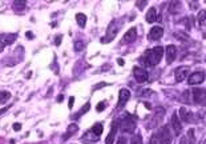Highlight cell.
I'll list each match as a JSON object with an SVG mask.
<instances>
[{
    "label": "cell",
    "instance_id": "4fadbf2b",
    "mask_svg": "<svg viewBox=\"0 0 206 144\" xmlns=\"http://www.w3.org/2000/svg\"><path fill=\"white\" fill-rule=\"evenodd\" d=\"M174 76H176V80L179 83V82H183L185 79H187V76H189V67H178L177 69H176V72H174Z\"/></svg>",
    "mask_w": 206,
    "mask_h": 144
},
{
    "label": "cell",
    "instance_id": "74e56055",
    "mask_svg": "<svg viewBox=\"0 0 206 144\" xmlns=\"http://www.w3.org/2000/svg\"><path fill=\"white\" fill-rule=\"evenodd\" d=\"M117 63H119V65H124L125 64L124 59H117Z\"/></svg>",
    "mask_w": 206,
    "mask_h": 144
},
{
    "label": "cell",
    "instance_id": "ac0fdd59",
    "mask_svg": "<svg viewBox=\"0 0 206 144\" xmlns=\"http://www.w3.org/2000/svg\"><path fill=\"white\" fill-rule=\"evenodd\" d=\"M156 20H157V11L154 7H150L148 12H146V21L148 23H154Z\"/></svg>",
    "mask_w": 206,
    "mask_h": 144
},
{
    "label": "cell",
    "instance_id": "ffe728a7",
    "mask_svg": "<svg viewBox=\"0 0 206 144\" xmlns=\"http://www.w3.org/2000/svg\"><path fill=\"white\" fill-rule=\"evenodd\" d=\"M12 7H13V9H15V11L20 12V11L25 9V7H27V2H24V0H15Z\"/></svg>",
    "mask_w": 206,
    "mask_h": 144
},
{
    "label": "cell",
    "instance_id": "cb8c5ba5",
    "mask_svg": "<svg viewBox=\"0 0 206 144\" xmlns=\"http://www.w3.org/2000/svg\"><path fill=\"white\" fill-rule=\"evenodd\" d=\"M11 98V94L8 91H2L0 92V104H4L8 102V99Z\"/></svg>",
    "mask_w": 206,
    "mask_h": 144
},
{
    "label": "cell",
    "instance_id": "60d3db41",
    "mask_svg": "<svg viewBox=\"0 0 206 144\" xmlns=\"http://www.w3.org/2000/svg\"><path fill=\"white\" fill-rule=\"evenodd\" d=\"M62 99H64V96H62V95H59V98H57V102H62Z\"/></svg>",
    "mask_w": 206,
    "mask_h": 144
},
{
    "label": "cell",
    "instance_id": "ab89813d",
    "mask_svg": "<svg viewBox=\"0 0 206 144\" xmlns=\"http://www.w3.org/2000/svg\"><path fill=\"white\" fill-rule=\"evenodd\" d=\"M179 144H187V139L186 138H182L181 139V143H179Z\"/></svg>",
    "mask_w": 206,
    "mask_h": 144
},
{
    "label": "cell",
    "instance_id": "2e32d148",
    "mask_svg": "<svg viewBox=\"0 0 206 144\" xmlns=\"http://www.w3.org/2000/svg\"><path fill=\"white\" fill-rule=\"evenodd\" d=\"M161 36H164V28L162 27H153L150 28L148 38L149 40H158L161 39Z\"/></svg>",
    "mask_w": 206,
    "mask_h": 144
},
{
    "label": "cell",
    "instance_id": "4316f807",
    "mask_svg": "<svg viewBox=\"0 0 206 144\" xmlns=\"http://www.w3.org/2000/svg\"><path fill=\"white\" fill-rule=\"evenodd\" d=\"M130 144H144L142 143V136L140 134H134L130 139Z\"/></svg>",
    "mask_w": 206,
    "mask_h": 144
},
{
    "label": "cell",
    "instance_id": "e0dca14e",
    "mask_svg": "<svg viewBox=\"0 0 206 144\" xmlns=\"http://www.w3.org/2000/svg\"><path fill=\"white\" fill-rule=\"evenodd\" d=\"M136 38H137V29L133 27V28L128 29V32L124 35L123 43H132V42H134L136 40Z\"/></svg>",
    "mask_w": 206,
    "mask_h": 144
},
{
    "label": "cell",
    "instance_id": "484cf974",
    "mask_svg": "<svg viewBox=\"0 0 206 144\" xmlns=\"http://www.w3.org/2000/svg\"><path fill=\"white\" fill-rule=\"evenodd\" d=\"M152 95V91L150 90H148V88H144V90H142V88H140V90H137V96L138 98H146V96H150Z\"/></svg>",
    "mask_w": 206,
    "mask_h": 144
},
{
    "label": "cell",
    "instance_id": "6da1fadb",
    "mask_svg": "<svg viewBox=\"0 0 206 144\" xmlns=\"http://www.w3.org/2000/svg\"><path fill=\"white\" fill-rule=\"evenodd\" d=\"M162 56H164V47H154L152 50L145 51V54L140 57V63L144 67H154L162 60Z\"/></svg>",
    "mask_w": 206,
    "mask_h": 144
},
{
    "label": "cell",
    "instance_id": "44dd1931",
    "mask_svg": "<svg viewBox=\"0 0 206 144\" xmlns=\"http://www.w3.org/2000/svg\"><path fill=\"white\" fill-rule=\"evenodd\" d=\"M76 21H77V24L80 25L81 28L85 27V24H87V16L84 13H77L76 15Z\"/></svg>",
    "mask_w": 206,
    "mask_h": 144
},
{
    "label": "cell",
    "instance_id": "8d00e7d4",
    "mask_svg": "<svg viewBox=\"0 0 206 144\" xmlns=\"http://www.w3.org/2000/svg\"><path fill=\"white\" fill-rule=\"evenodd\" d=\"M25 35H27V38H28V39H34V34H32V32H29V31H28Z\"/></svg>",
    "mask_w": 206,
    "mask_h": 144
},
{
    "label": "cell",
    "instance_id": "8992f818",
    "mask_svg": "<svg viewBox=\"0 0 206 144\" xmlns=\"http://www.w3.org/2000/svg\"><path fill=\"white\" fill-rule=\"evenodd\" d=\"M193 100L196 104H200V105L206 104V91L204 88H194L193 90Z\"/></svg>",
    "mask_w": 206,
    "mask_h": 144
},
{
    "label": "cell",
    "instance_id": "7a4b0ae2",
    "mask_svg": "<svg viewBox=\"0 0 206 144\" xmlns=\"http://www.w3.org/2000/svg\"><path fill=\"white\" fill-rule=\"evenodd\" d=\"M165 116V108L162 107H158V108L154 109V113L152 116H149L148 119L145 121V125L148 130H152V128H156L158 124L161 123V120H162V117Z\"/></svg>",
    "mask_w": 206,
    "mask_h": 144
},
{
    "label": "cell",
    "instance_id": "ba28073f",
    "mask_svg": "<svg viewBox=\"0 0 206 144\" xmlns=\"http://www.w3.org/2000/svg\"><path fill=\"white\" fill-rule=\"evenodd\" d=\"M16 40L15 34H0V52L4 51V48L9 44H12Z\"/></svg>",
    "mask_w": 206,
    "mask_h": 144
},
{
    "label": "cell",
    "instance_id": "8fae6325",
    "mask_svg": "<svg viewBox=\"0 0 206 144\" xmlns=\"http://www.w3.org/2000/svg\"><path fill=\"white\" fill-rule=\"evenodd\" d=\"M117 131H119V120H113L112 125H110V131H109V134L105 139V144H113L115 138L117 135Z\"/></svg>",
    "mask_w": 206,
    "mask_h": 144
},
{
    "label": "cell",
    "instance_id": "1f68e13d",
    "mask_svg": "<svg viewBox=\"0 0 206 144\" xmlns=\"http://www.w3.org/2000/svg\"><path fill=\"white\" fill-rule=\"evenodd\" d=\"M136 4H137V8L138 9H142V8H145V6L148 4V2H137Z\"/></svg>",
    "mask_w": 206,
    "mask_h": 144
},
{
    "label": "cell",
    "instance_id": "5b68a950",
    "mask_svg": "<svg viewBox=\"0 0 206 144\" xmlns=\"http://www.w3.org/2000/svg\"><path fill=\"white\" fill-rule=\"evenodd\" d=\"M179 117L185 123H196L197 121V115L193 113L190 109H187L186 107H181L179 108Z\"/></svg>",
    "mask_w": 206,
    "mask_h": 144
},
{
    "label": "cell",
    "instance_id": "52a82bcc",
    "mask_svg": "<svg viewBox=\"0 0 206 144\" xmlns=\"http://www.w3.org/2000/svg\"><path fill=\"white\" fill-rule=\"evenodd\" d=\"M133 77L136 79L137 83H145L146 80H148V72H146L145 68L136 65L133 68Z\"/></svg>",
    "mask_w": 206,
    "mask_h": 144
},
{
    "label": "cell",
    "instance_id": "3957f363",
    "mask_svg": "<svg viewBox=\"0 0 206 144\" xmlns=\"http://www.w3.org/2000/svg\"><path fill=\"white\" fill-rule=\"evenodd\" d=\"M119 24H120L119 20H113L112 23L109 24V27L106 28L105 38L101 39V43H109V42H112V40L116 38L117 32H119V29H120V25Z\"/></svg>",
    "mask_w": 206,
    "mask_h": 144
},
{
    "label": "cell",
    "instance_id": "277c9868",
    "mask_svg": "<svg viewBox=\"0 0 206 144\" xmlns=\"http://www.w3.org/2000/svg\"><path fill=\"white\" fill-rule=\"evenodd\" d=\"M119 127H120V130L123 132H128V134L132 132V131H134V128H136V117L132 116V115L125 116V119L121 121V124H119Z\"/></svg>",
    "mask_w": 206,
    "mask_h": 144
},
{
    "label": "cell",
    "instance_id": "7402d4cb",
    "mask_svg": "<svg viewBox=\"0 0 206 144\" xmlns=\"http://www.w3.org/2000/svg\"><path fill=\"white\" fill-rule=\"evenodd\" d=\"M179 8H181V2H172L170 4H169V12L170 13L178 12Z\"/></svg>",
    "mask_w": 206,
    "mask_h": 144
},
{
    "label": "cell",
    "instance_id": "e575fe53",
    "mask_svg": "<svg viewBox=\"0 0 206 144\" xmlns=\"http://www.w3.org/2000/svg\"><path fill=\"white\" fill-rule=\"evenodd\" d=\"M187 136H189V138L193 140V138H194V130H193V128H192V130L187 131Z\"/></svg>",
    "mask_w": 206,
    "mask_h": 144
},
{
    "label": "cell",
    "instance_id": "4dcf8cb0",
    "mask_svg": "<svg viewBox=\"0 0 206 144\" xmlns=\"http://www.w3.org/2000/svg\"><path fill=\"white\" fill-rule=\"evenodd\" d=\"M105 103L104 102H101V103H98V104L96 105V109H97V112H102V111L105 109Z\"/></svg>",
    "mask_w": 206,
    "mask_h": 144
},
{
    "label": "cell",
    "instance_id": "7c38bea8",
    "mask_svg": "<svg viewBox=\"0 0 206 144\" xmlns=\"http://www.w3.org/2000/svg\"><path fill=\"white\" fill-rule=\"evenodd\" d=\"M172 127H173V134L176 136H179L182 132V124L178 119V115L177 113H173L172 115Z\"/></svg>",
    "mask_w": 206,
    "mask_h": 144
},
{
    "label": "cell",
    "instance_id": "9a60e30c",
    "mask_svg": "<svg viewBox=\"0 0 206 144\" xmlns=\"http://www.w3.org/2000/svg\"><path fill=\"white\" fill-rule=\"evenodd\" d=\"M129 98H130V92L129 90H126V88H121L120 92H119V104H117V107H124L125 104H126V102L129 100Z\"/></svg>",
    "mask_w": 206,
    "mask_h": 144
},
{
    "label": "cell",
    "instance_id": "836d02e7",
    "mask_svg": "<svg viewBox=\"0 0 206 144\" xmlns=\"http://www.w3.org/2000/svg\"><path fill=\"white\" fill-rule=\"evenodd\" d=\"M13 130L15 131H20L21 130V124L20 123H15L13 124Z\"/></svg>",
    "mask_w": 206,
    "mask_h": 144
},
{
    "label": "cell",
    "instance_id": "9c48e42d",
    "mask_svg": "<svg viewBox=\"0 0 206 144\" xmlns=\"http://www.w3.org/2000/svg\"><path fill=\"white\" fill-rule=\"evenodd\" d=\"M205 80V73L202 71H198V72H194L192 75L187 76V83L190 84V86H197V84H201L204 83Z\"/></svg>",
    "mask_w": 206,
    "mask_h": 144
},
{
    "label": "cell",
    "instance_id": "f546056e",
    "mask_svg": "<svg viewBox=\"0 0 206 144\" xmlns=\"http://www.w3.org/2000/svg\"><path fill=\"white\" fill-rule=\"evenodd\" d=\"M91 108V103H85V104H84V107H83V108H81V112H80V113H77V115L75 116V117H77V116H81V115H84V113H85L87 112V111L88 109H89Z\"/></svg>",
    "mask_w": 206,
    "mask_h": 144
},
{
    "label": "cell",
    "instance_id": "d6986e66",
    "mask_svg": "<svg viewBox=\"0 0 206 144\" xmlns=\"http://www.w3.org/2000/svg\"><path fill=\"white\" fill-rule=\"evenodd\" d=\"M102 130H104V127H102V124H100V123H96L93 125V127L89 130V132L92 135H94L96 138H98L100 139V136H101V134H102Z\"/></svg>",
    "mask_w": 206,
    "mask_h": 144
},
{
    "label": "cell",
    "instance_id": "d6a6232c",
    "mask_svg": "<svg viewBox=\"0 0 206 144\" xmlns=\"http://www.w3.org/2000/svg\"><path fill=\"white\" fill-rule=\"evenodd\" d=\"M117 144H128L126 138H124V136H121V138H119V140H117Z\"/></svg>",
    "mask_w": 206,
    "mask_h": 144
},
{
    "label": "cell",
    "instance_id": "30bf717a",
    "mask_svg": "<svg viewBox=\"0 0 206 144\" xmlns=\"http://www.w3.org/2000/svg\"><path fill=\"white\" fill-rule=\"evenodd\" d=\"M158 135H160L161 140H162L164 144H170L172 143V139H173V132H170L168 125H164L162 128H161L160 131L157 132Z\"/></svg>",
    "mask_w": 206,
    "mask_h": 144
},
{
    "label": "cell",
    "instance_id": "b9f144b4",
    "mask_svg": "<svg viewBox=\"0 0 206 144\" xmlns=\"http://www.w3.org/2000/svg\"><path fill=\"white\" fill-rule=\"evenodd\" d=\"M7 109H8V107H7V108H3V109H0V115H2V113H4Z\"/></svg>",
    "mask_w": 206,
    "mask_h": 144
},
{
    "label": "cell",
    "instance_id": "d4e9b609",
    "mask_svg": "<svg viewBox=\"0 0 206 144\" xmlns=\"http://www.w3.org/2000/svg\"><path fill=\"white\" fill-rule=\"evenodd\" d=\"M149 143H150V144H164V143H162V140H161V138H160V135H158L157 132L150 136Z\"/></svg>",
    "mask_w": 206,
    "mask_h": 144
},
{
    "label": "cell",
    "instance_id": "f1b7e54d",
    "mask_svg": "<svg viewBox=\"0 0 206 144\" xmlns=\"http://www.w3.org/2000/svg\"><path fill=\"white\" fill-rule=\"evenodd\" d=\"M84 47H85V44H84L83 42H76V43H75V51H76V52H80V51H83Z\"/></svg>",
    "mask_w": 206,
    "mask_h": 144
},
{
    "label": "cell",
    "instance_id": "603a6c76",
    "mask_svg": "<svg viewBox=\"0 0 206 144\" xmlns=\"http://www.w3.org/2000/svg\"><path fill=\"white\" fill-rule=\"evenodd\" d=\"M198 23H200V27L204 28L205 27V23H206V11L202 9L200 15H198Z\"/></svg>",
    "mask_w": 206,
    "mask_h": 144
},
{
    "label": "cell",
    "instance_id": "f35d334b",
    "mask_svg": "<svg viewBox=\"0 0 206 144\" xmlns=\"http://www.w3.org/2000/svg\"><path fill=\"white\" fill-rule=\"evenodd\" d=\"M55 43H56L57 46H59V44L61 43V36H59V38H56V40H55Z\"/></svg>",
    "mask_w": 206,
    "mask_h": 144
},
{
    "label": "cell",
    "instance_id": "d590c367",
    "mask_svg": "<svg viewBox=\"0 0 206 144\" xmlns=\"http://www.w3.org/2000/svg\"><path fill=\"white\" fill-rule=\"evenodd\" d=\"M73 103H75V98L71 96V98H69V108H72L73 107Z\"/></svg>",
    "mask_w": 206,
    "mask_h": 144
},
{
    "label": "cell",
    "instance_id": "83f0119b",
    "mask_svg": "<svg viewBox=\"0 0 206 144\" xmlns=\"http://www.w3.org/2000/svg\"><path fill=\"white\" fill-rule=\"evenodd\" d=\"M79 131V125L77 124H69L68 125V130H67V132H69V135H72V134H75V132H77Z\"/></svg>",
    "mask_w": 206,
    "mask_h": 144
},
{
    "label": "cell",
    "instance_id": "5bb4252c",
    "mask_svg": "<svg viewBox=\"0 0 206 144\" xmlns=\"http://www.w3.org/2000/svg\"><path fill=\"white\" fill-rule=\"evenodd\" d=\"M165 54H166V63L168 64H172L174 61L176 56H177V48H176V46L170 44V46H168L165 48Z\"/></svg>",
    "mask_w": 206,
    "mask_h": 144
}]
</instances>
